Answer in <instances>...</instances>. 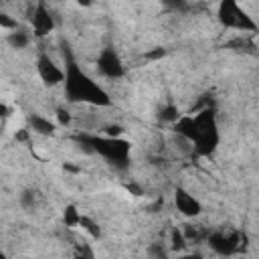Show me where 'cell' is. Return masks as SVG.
I'll list each match as a JSON object with an SVG mask.
<instances>
[{
  "label": "cell",
  "instance_id": "6da1fadb",
  "mask_svg": "<svg viewBox=\"0 0 259 259\" xmlns=\"http://www.w3.org/2000/svg\"><path fill=\"white\" fill-rule=\"evenodd\" d=\"M63 61H65L63 85H65V97L69 103H89L99 107L111 105L113 99L109 97V93L81 69V65L77 63V59L73 57L67 45H63Z\"/></svg>",
  "mask_w": 259,
  "mask_h": 259
},
{
  "label": "cell",
  "instance_id": "7a4b0ae2",
  "mask_svg": "<svg viewBox=\"0 0 259 259\" xmlns=\"http://www.w3.org/2000/svg\"><path fill=\"white\" fill-rule=\"evenodd\" d=\"M75 142L89 154H99L105 162H109L115 170H127L130 168V154L132 144L123 138H105V136H93V134H77Z\"/></svg>",
  "mask_w": 259,
  "mask_h": 259
},
{
  "label": "cell",
  "instance_id": "3957f363",
  "mask_svg": "<svg viewBox=\"0 0 259 259\" xmlns=\"http://www.w3.org/2000/svg\"><path fill=\"white\" fill-rule=\"evenodd\" d=\"M192 115L196 121V138L192 142V148H194L192 156H196V158L210 156L221 144V132H219L214 107H202V109L194 111Z\"/></svg>",
  "mask_w": 259,
  "mask_h": 259
},
{
  "label": "cell",
  "instance_id": "277c9868",
  "mask_svg": "<svg viewBox=\"0 0 259 259\" xmlns=\"http://www.w3.org/2000/svg\"><path fill=\"white\" fill-rule=\"evenodd\" d=\"M217 18L225 28L243 30V32H255L257 30V22L235 0H223L217 8Z\"/></svg>",
  "mask_w": 259,
  "mask_h": 259
},
{
  "label": "cell",
  "instance_id": "5b68a950",
  "mask_svg": "<svg viewBox=\"0 0 259 259\" xmlns=\"http://www.w3.org/2000/svg\"><path fill=\"white\" fill-rule=\"evenodd\" d=\"M245 241H247V237L235 229H219V231H212L206 235L208 247L217 255H223V257H231V255L241 253L245 249Z\"/></svg>",
  "mask_w": 259,
  "mask_h": 259
},
{
  "label": "cell",
  "instance_id": "8992f818",
  "mask_svg": "<svg viewBox=\"0 0 259 259\" xmlns=\"http://www.w3.org/2000/svg\"><path fill=\"white\" fill-rule=\"evenodd\" d=\"M95 65H97V71H99L103 77H107V79H121V77L125 75L123 61H121L119 53H117L111 45H107V47L101 49V53H99Z\"/></svg>",
  "mask_w": 259,
  "mask_h": 259
},
{
  "label": "cell",
  "instance_id": "52a82bcc",
  "mask_svg": "<svg viewBox=\"0 0 259 259\" xmlns=\"http://www.w3.org/2000/svg\"><path fill=\"white\" fill-rule=\"evenodd\" d=\"M30 24H32V34L38 36V38H42V36L53 32L55 18H53V14H51V10H49V6L45 2H38V4L32 6V10H30Z\"/></svg>",
  "mask_w": 259,
  "mask_h": 259
},
{
  "label": "cell",
  "instance_id": "ba28073f",
  "mask_svg": "<svg viewBox=\"0 0 259 259\" xmlns=\"http://www.w3.org/2000/svg\"><path fill=\"white\" fill-rule=\"evenodd\" d=\"M36 73H38L40 81H42L47 87H55V85L63 83V77H65L63 69H61L47 53H40V55L36 57Z\"/></svg>",
  "mask_w": 259,
  "mask_h": 259
},
{
  "label": "cell",
  "instance_id": "9c48e42d",
  "mask_svg": "<svg viewBox=\"0 0 259 259\" xmlns=\"http://www.w3.org/2000/svg\"><path fill=\"white\" fill-rule=\"evenodd\" d=\"M174 204H176V210L180 212V214H184V217H198L200 212H202V206H200V202L186 190V188H182V186H178L176 190H174Z\"/></svg>",
  "mask_w": 259,
  "mask_h": 259
},
{
  "label": "cell",
  "instance_id": "30bf717a",
  "mask_svg": "<svg viewBox=\"0 0 259 259\" xmlns=\"http://www.w3.org/2000/svg\"><path fill=\"white\" fill-rule=\"evenodd\" d=\"M26 123H28V130L38 134V136H53L55 130H57L55 121H51L49 117H45L40 113H34V111L26 115Z\"/></svg>",
  "mask_w": 259,
  "mask_h": 259
},
{
  "label": "cell",
  "instance_id": "8fae6325",
  "mask_svg": "<svg viewBox=\"0 0 259 259\" xmlns=\"http://www.w3.org/2000/svg\"><path fill=\"white\" fill-rule=\"evenodd\" d=\"M6 42L12 49H26L30 45V34L26 30H22V28H16V30L6 34Z\"/></svg>",
  "mask_w": 259,
  "mask_h": 259
},
{
  "label": "cell",
  "instance_id": "7c38bea8",
  "mask_svg": "<svg viewBox=\"0 0 259 259\" xmlns=\"http://www.w3.org/2000/svg\"><path fill=\"white\" fill-rule=\"evenodd\" d=\"M180 115H182V113L178 111V105H176V103H172V101H170V103H166V105H162V107H160V111H158V119H160V121H164V123H170V125H172V123H176V119H178Z\"/></svg>",
  "mask_w": 259,
  "mask_h": 259
},
{
  "label": "cell",
  "instance_id": "4fadbf2b",
  "mask_svg": "<svg viewBox=\"0 0 259 259\" xmlns=\"http://www.w3.org/2000/svg\"><path fill=\"white\" fill-rule=\"evenodd\" d=\"M79 221H81L79 208H77L75 204H67V206L63 208V223H65V227L75 229V227H79Z\"/></svg>",
  "mask_w": 259,
  "mask_h": 259
},
{
  "label": "cell",
  "instance_id": "5bb4252c",
  "mask_svg": "<svg viewBox=\"0 0 259 259\" xmlns=\"http://www.w3.org/2000/svg\"><path fill=\"white\" fill-rule=\"evenodd\" d=\"M79 227L89 235V237H93V239H101V229H99V225L91 219V217H87V214H81V221H79Z\"/></svg>",
  "mask_w": 259,
  "mask_h": 259
},
{
  "label": "cell",
  "instance_id": "9a60e30c",
  "mask_svg": "<svg viewBox=\"0 0 259 259\" xmlns=\"http://www.w3.org/2000/svg\"><path fill=\"white\" fill-rule=\"evenodd\" d=\"M186 245H188V241L184 239L182 229L174 227V229L170 231V249H172V251H184Z\"/></svg>",
  "mask_w": 259,
  "mask_h": 259
},
{
  "label": "cell",
  "instance_id": "2e32d148",
  "mask_svg": "<svg viewBox=\"0 0 259 259\" xmlns=\"http://www.w3.org/2000/svg\"><path fill=\"white\" fill-rule=\"evenodd\" d=\"M123 132H125L123 125H119V123H107V125H103V136L105 138H121Z\"/></svg>",
  "mask_w": 259,
  "mask_h": 259
},
{
  "label": "cell",
  "instance_id": "e0dca14e",
  "mask_svg": "<svg viewBox=\"0 0 259 259\" xmlns=\"http://www.w3.org/2000/svg\"><path fill=\"white\" fill-rule=\"evenodd\" d=\"M34 200H36L34 190L26 188V190L20 192V206H22V208H32V206H34Z\"/></svg>",
  "mask_w": 259,
  "mask_h": 259
},
{
  "label": "cell",
  "instance_id": "ac0fdd59",
  "mask_svg": "<svg viewBox=\"0 0 259 259\" xmlns=\"http://www.w3.org/2000/svg\"><path fill=\"white\" fill-rule=\"evenodd\" d=\"M0 28H6L8 32H12V30L18 28V22H16V18H12L10 14L0 12Z\"/></svg>",
  "mask_w": 259,
  "mask_h": 259
},
{
  "label": "cell",
  "instance_id": "d6986e66",
  "mask_svg": "<svg viewBox=\"0 0 259 259\" xmlns=\"http://www.w3.org/2000/svg\"><path fill=\"white\" fill-rule=\"evenodd\" d=\"M75 259H95L93 249H91L87 243H81V245L77 247V251H75Z\"/></svg>",
  "mask_w": 259,
  "mask_h": 259
},
{
  "label": "cell",
  "instance_id": "ffe728a7",
  "mask_svg": "<svg viewBox=\"0 0 259 259\" xmlns=\"http://www.w3.org/2000/svg\"><path fill=\"white\" fill-rule=\"evenodd\" d=\"M57 119H59V125H69L71 123V113L65 107H57Z\"/></svg>",
  "mask_w": 259,
  "mask_h": 259
},
{
  "label": "cell",
  "instance_id": "44dd1931",
  "mask_svg": "<svg viewBox=\"0 0 259 259\" xmlns=\"http://www.w3.org/2000/svg\"><path fill=\"white\" fill-rule=\"evenodd\" d=\"M164 55H166V51H164V49H156V51L148 53V55H146V59H152V61H156V59H162Z\"/></svg>",
  "mask_w": 259,
  "mask_h": 259
},
{
  "label": "cell",
  "instance_id": "7402d4cb",
  "mask_svg": "<svg viewBox=\"0 0 259 259\" xmlns=\"http://www.w3.org/2000/svg\"><path fill=\"white\" fill-rule=\"evenodd\" d=\"M125 190L132 192L134 196H140V194H142V188H140L138 184H125Z\"/></svg>",
  "mask_w": 259,
  "mask_h": 259
},
{
  "label": "cell",
  "instance_id": "603a6c76",
  "mask_svg": "<svg viewBox=\"0 0 259 259\" xmlns=\"http://www.w3.org/2000/svg\"><path fill=\"white\" fill-rule=\"evenodd\" d=\"M28 132H30V130H26V127L20 130V132H16V140H18V142H26V140H28Z\"/></svg>",
  "mask_w": 259,
  "mask_h": 259
},
{
  "label": "cell",
  "instance_id": "cb8c5ba5",
  "mask_svg": "<svg viewBox=\"0 0 259 259\" xmlns=\"http://www.w3.org/2000/svg\"><path fill=\"white\" fill-rule=\"evenodd\" d=\"M8 115H10V107L4 101H0V117H8Z\"/></svg>",
  "mask_w": 259,
  "mask_h": 259
},
{
  "label": "cell",
  "instance_id": "d4e9b609",
  "mask_svg": "<svg viewBox=\"0 0 259 259\" xmlns=\"http://www.w3.org/2000/svg\"><path fill=\"white\" fill-rule=\"evenodd\" d=\"M180 259H202V255H198V253H190V255H184V257H180Z\"/></svg>",
  "mask_w": 259,
  "mask_h": 259
},
{
  "label": "cell",
  "instance_id": "484cf974",
  "mask_svg": "<svg viewBox=\"0 0 259 259\" xmlns=\"http://www.w3.org/2000/svg\"><path fill=\"white\" fill-rule=\"evenodd\" d=\"M65 170L67 172H79V168L77 166H71V164H65Z\"/></svg>",
  "mask_w": 259,
  "mask_h": 259
},
{
  "label": "cell",
  "instance_id": "4316f807",
  "mask_svg": "<svg viewBox=\"0 0 259 259\" xmlns=\"http://www.w3.org/2000/svg\"><path fill=\"white\" fill-rule=\"evenodd\" d=\"M0 259H6V255H4V253H2V251H0Z\"/></svg>",
  "mask_w": 259,
  "mask_h": 259
}]
</instances>
